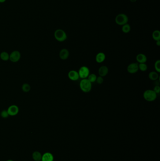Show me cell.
Segmentation results:
<instances>
[{
  "mask_svg": "<svg viewBox=\"0 0 160 161\" xmlns=\"http://www.w3.org/2000/svg\"><path fill=\"white\" fill-rule=\"evenodd\" d=\"M79 87L82 92L88 93L92 89V83L90 82L87 79H83L79 83Z\"/></svg>",
  "mask_w": 160,
  "mask_h": 161,
  "instance_id": "6da1fadb",
  "label": "cell"
},
{
  "mask_svg": "<svg viewBox=\"0 0 160 161\" xmlns=\"http://www.w3.org/2000/svg\"><path fill=\"white\" fill-rule=\"evenodd\" d=\"M143 97L147 101L152 102L156 100L157 94L153 91V89H147L143 93Z\"/></svg>",
  "mask_w": 160,
  "mask_h": 161,
  "instance_id": "7a4b0ae2",
  "label": "cell"
},
{
  "mask_svg": "<svg viewBox=\"0 0 160 161\" xmlns=\"http://www.w3.org/2000/svg\"><path fill=\"white\" fill-rule=\"evenodd\" d=\"M54 36L55 39L60 42L65 41L67 38V35L65 32L61 29L55 30L54 33Z\"/></svg>",
  "mask_w": 160,
  "mask_h": 161,
  "instance_id": "3957f363",
  "label": "cell"
},
{
  "mask_svg": "<svg viewBox=\"0 0 160 161\" xmlns=\"http://www.w3.org/2000/svg\"><path fill=\"white\" fill-rule=\"evenodd\" d=\"M115 21L119 26H123L125 24H127L128 22V17L125 14H119L116 17Z\"/></svg>",
  "mask_w": 160,
  "mask_h": 161,
  "instance_id": "277c9868",
  "label": "cell"
},
{
  "mask_svg": "<svg viewBox=\"0 0 160 161\" xmlns=\"http://www.w3.org/2000/svg\"><path fill=\"white\" fill-rule=\"evenodd\" d=\"M78 73L79 74V78H81L82 79H86L90 74V70L87 67L82 66L79 68Z\"/></svg>",
  "mask_w": 160,
  "mask_h": 161,
  "instance_id": "5b68a950",
  "label": "cell"
},
{
  "mask_svg": "<svg viewBox=\"0 0 160 161\" xmlns=\"http://www.w3.org/2000/svg\"><path fill=\"white\" fill-rule=\"evenodd\" d=\"M21 53L18 50H14L9 54V60L13 63L18 62L21 59Z\"/></svg>",
  "mask_w": 160,
  "mask_h": 161,
  "instance_id": "8992f818",
  "label": "cell"
},
{
  "mask_svg": "<svg viewBox=\"0 0 160 161\" xmlns=\"http://www.w3.org/2000/svg\"><path fill=\"white\" fill-rule=\"evenodd\" d=\"M128 72L131 74H135L138 71V64L137 63H132L128 65L127 68Z\"/></svg>",
  "mask_w": 160,
  "mask_h": 161,
  "instance_id": "52a82bcc",
  "label": "cell"
},
{
  "mask_svg": "<svg viewBox=\"0 0 160 161\" xmlns=\"http://www.w3.org/2000/svg\"><path fill=\"white\" fill-rule=\"evenodd\" d=\"M19 110L18 107L15 105H13L9 106L7 109V111L8 112L9 115L12 116L17 115L19 113Z\"/></svg>",
  "mask_w": 160,
  "mask_h": 161,
  "instance_id": "ba28073f",
  "label": "cell"
},
{
  "mask_svg": "<svg viewBox=\"0 0 160 161\" xmlns=\"http://www.w3.org/2000/svg\"><path fill=\"white\" fill-rule=\"evenodd\" d=\"M68 78L70 79V80L73 81H76L78 80L79 78V73L77 71L75 70H71L68 73Z\"/></svg>",
  "mask_w": 160,
  "mask_h": 161,
  "instance_id": "9c48e42d",
  "label": "cell"
},
{
  "mask_svg": "<svg viewBox=\"0 0 160 161\" xmlns=\"http://www.w3.org/2000/svg\"><path fill=\"white\" fill-rule=\"evenodd\" d=\"M70 55L69 50L66 49H63L59 52V57L62 60H66L68 59Z\"/></svg>",
  "mask_w": 160,
  "mask_h": 161,
  "instance_id": "30bf717a",
  "label": "cell"
},
{
  "mask_svg": "<svg viewBox=\"0 0 160 161\" xmlns=\"http://www.w3.org/2000/svg\"><path fill=\"white\" fill-rule=\"evenodd\" d=\"M109 73V68L106 65H102L99 68L98 73L99 75L101 77H104L107 75Z\"/></svg>",
  "mask_w": 160,
  "mask_h": 161,
  "instance_id": "8fae6325",
  "label": "cell"
},
{
  "mask_svg": "<svg viewBox=\"0 0 160 161\" xmlns=\"http://www.w3.org/2000/svg\"><path fill=\"white\" fill-rule=\"evenodd\" d=\"M106 55L103 52H99L96 56L95 60L98 63H101L105 61Z\"/></svg>",
  "mask_w": 160,
  "mask_h": 161,
  "instance_id": "7c38bea8",
  "label": "cell"
},
{
  "mask_svg": "<svg viewBox=\"0 0 160 161\" xmlns=\"http://www.w3.org/2000/svg\"><path fill=\"white\" fill-rule=\"evenodd\" d=\"M136 60L139 63H145L147 61V57L145 54L140 53L137 55Z\"/></svg>",
  "mask_w": 160,
  "mask_h": 161,
  "instance_id": "4fadbf2b",
  "label": "cell"
},
{
  "mask_svg": "<svg viewBox=\"0 0 160 161\" xmlns=\"http://www.w3.org/2000/svg\"><path fill=\"white\" fill-rule=\"evenodd\" d=\"M42 161H53L54 157L50 153H46L42 156Z\"/></svg>",
  "mask_w": 160,
  "mask_h": 161,
  "instance_id": "5bb4252c",
  "label": "cell"
},
{
  "mask_svg": "<svg viewBox=\"0 0 160 161\" xmlns=\"http://www.w3.org/2000/svg\"><path fill=\"white\" fill-rule=\"evenodd\" d=\"M149 78L152 80H158L159 77V74L157 72L155 71H152L149 73L148 74Z\"/></svg>",
  "mask_w": 160,
  "mask_h": 161,
  "instance_id": "9a60e30c",
  "label": "cell"
},
{
  "mask_svg": "<svg viewBox=\"0 0 160 161\" xmlns=\"http://www.w3.org/2000/svg\"><path fill=\"white\" fill-rule=\"evenodd\" d=\"M0 58L3 61H8L9 59V54L8 52L3 51L0 54Z\"/></svg>",
  "mask_w": 160,
  "mask_h": 161,
  "instance_id": "2e32d148",
  "label": "cell"
},
{
  "mask_svg": "<svg viewBox=\"0 0 160 161\" xmlns=\"http://www.w3.org/2000/svg\"><path fill=\"white\" fill-rule=\"evenodd\" d=\"M42 154L39 152L36 151L33 154V158L35 161H40L42 159Z\"/></svg>",
  "mask_w": 160,
  "mask_h": 161,
  "instance_id": "e0dca14e",
  "label": "cell"
},
{
  "mask_svg": "<svg viewBox=\"0 0 160 161\" xmlns=\"http://www.w3.org/2000/svg\"><path fill=\"white\" fill-rule=\"evenodd\" d=\"M152 37L154 40L156 41L160 40V31L156 30L154 31L152 34Z\"/></svg>",
  "mask_w": 160,
  "mask_h": 161,
  "instance_id": "ac0fdd59",
  "label": "cell"
},
{
  "mask_svg": "<svg viewBox=\"0 0 160 161\" xmlns=\"http://www.w3.org/2000/svg\"><path fill=\"white\" fill-rule=\"evenodd\" d=\"M131 26L129 24H125L124 25H123L122 28V30L123 31V33H125V34H127V33H129L131 31Z\"/></svg>",
  "mask_w": 160,
  "mask_h": 161,
  "instance_id": "d6986e66",
  "label": "cell"
},
{
  "mask_svg": "<svg viewBox=\"0 0 160 161\" xmlns=\"http://www.w3.org/2000/svg\"><path fill=\"white\" fill-rule=\"evenodd\" d=\"M22 89L24 92H28L31 90V86L28 83H24L22 85Z\"/></svg>",
  "mask_w": 160,
  "mask_h": 161,
  "instance_id": "ffe728a7",
  "label": "cell"
},
{
  "mask_svg": "<svg viewBox=\"0 0 160 161\" xmlns=\"http://www.w3.org/2000/svg\"><path fill=\"white\" fill-rule=\"evenodd\" d=\"M97 77V76H96V74H89L87 79L90 82L93 83L96 82Z\"/></svg>",
  "mask_w": 160,
  "mask_h": 161,
  "instance_id": "44dd1931",
  "label": "cell"
},
{
  "mask_svg": "<svg viewBox=\"0 0 160 161\" xmlns=\"http://www.w3.org/2000/svg\"><path fill=\"white\" fill-rule=\"evenodd\" d=\"M138 69L141 71L145 72L147 69V65L145 63H140L138 64Z\"/></svg>",
  "mask_w": 160,
  "mask_h": 161,
  "instance_id": "7402d4cb",
  "label": "cell"
},
{
  "mask_svg": "<svg viewBox=\"0 0 160 161\" xmlns=\"http://www.w3.org/2000/svg\"><path fill=\"white\" fill-rule=\"evenodd\" d=\"M154 68L156 70V72L158 73H159L160 72V60H157L154 63Z\"/></svg>",
  "mask_w": 160,
  "mask_h": 161,
  "instance_id": "603a6c76",
  "label": "cell"
},
{
  "mask_svg": "<svg viewBox=\"0 0 160 161\" xmlns=\"http://www.w3.org/2000/svg\"><path fill=\"white\" fill-rule=\"evenodd\" d=\"M1 116H2V117L3 118H7L9 117V115L8 112L7 110H2L1 112Z\"/></svg>",
  "mask_w": 160,
  "mask_h": 161,
  "instance_id": "cb8c5ba5",
  "label": "cell"
},
{
  "mask_svg": "<svg viewBox=\"0 0 160 161\" xmlns=\"http://www.w3.org/2000/svg\"><path fill=\"white\" fill-rule=\"evenodd\" d=\"M97 83L99 84H101L104 82V79L103 77L101 76H98L97 77L96 80Z\"/></svg>",
  "mask_w": 160,
  "mask_h": 161,
  "instance_id": "d4e9b609",
  "label": "cell"
},
{
  "mask_svg": "<svg viewBox=\"0 0 160 161\" xmlns=\"http://www.w3.org/2000/svg\"><path fill=\"white\" fill-rule=\"evenodd\" d=\"M153 91L156 92V93H159L160 92V87L159 85H156L155 87H154L153 89Z\"/></svg>",
  "mask_w": 160,
  "mask_h": 161,
  "instance_id": "484cf974",
  "label": "cell"
},
{
  "mask_svg": "<svg viewBox=\"0 0 160 161\" xmlns=\"http://www.w3.org/2000/svg\"><path fill=\"white\" fill-rule=\"evenodd\" d=\"M156 44L158 46H160V40L156 41Z\"/></svg>",
  "mask_w": 160,
  "mask_h": 161,
  "instance_id": "4316f807",
  "label": "cell"
},
{
  "mask_svg": "<svg viewBox=\"0 0 160 161\" xmlns=\"http://www.w3.org/2000/svg\"><path fill=\"white\" fill-rule=\"evenodd\" d=\"M6 0H0V3H3L5 2Z\"/></svg>",
  "mask_w": 160,
  "mask_h": 161,
  "instance_id": "83f0119b",
  "label": "cell"
},
{
  "mask_svg": "<svg viewBox=\"0 0 160 161\" xmlns=\"http://www.w3.org/2000/svg\"><path fill=\"white\" fill-rule=\"evenodd\" d=\"M130 1L132 2H136V1H137V0H130Z\"/></svg>",
  "mask_w": 160,
  "mask_h": 161,
  "instance_id": "f1b7e54d",
  "label": "cell"
},
{
  "mask_svg": "<svg viewBox=\"0 0 160 161\" xmlns=\"http://www.w3.org/2000/svg\"><path fill=\"white\" fill-rule=\"evenodd\" d=\"M7 161H12V160H8Z\"/></svg>",
  "mask_w": 160,
  "mask_h": 161,
  "instance_id": "f546056e",
  "label": "cell"
}]
</instances>
